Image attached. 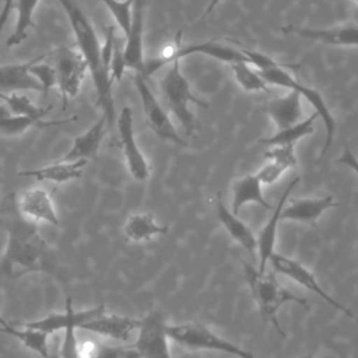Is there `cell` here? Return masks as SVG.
Instances as JSON below:
<instances>
[{
  "label": "cell",
  "mask_w": 358,
  "mask_h": 358,
  "mask_svg": "<svg viewBox=\"0 0 358 358\" xmlns=\"http://www.w3.org/2000/svg\"><path fill=\"white\" fill-rule=\"evenodd\" d=\"M55 268L53 249L41 236L36 224L24 218L15 208V214H10L7 218V242L0 259V275L7 280H18L29 273H50Z\"/></svg>",
  "instance_id": "obj_1"
},
{
  "label": "cell",
  "mask_w": 358,
  "mask_h": 358,
  "mask_svg": "<svg viewBox=\"0 0 358 358\" xmlns=\"http://www.w3.org/2000/svg\"><path fill=\"white\" fill-rule=\"evenodd\" d=\"M59 3L71 25L76 48L87 63L96 95V106L101 109V116L106 120L108 129H112L116 124V110L112 94V77L102 62V43L90 17L76 0H59Z\"/></svg>",
  "instance_id": "obj_2"
},
{
  "label": "cell",
  "mask_w": 358,
  "mask_h": 358,
  "mask_svg": "<svg viewBox=\"0 0 358 358\" xmlns=\"http://www.w3.org/2000/svg\"><path fill=\"white\" fill-rule=\"evenodd\" d=\"M243 275L249 285L252 298L259 308L262 319L266 323H270L275 329V331H278V334L285 338L287 333L282 330L277 317L280 308L288 302H295L308 308V299L298 296L288 291L285 287H282L273 273H268L266 270L262 271L246 262H243Z\"/></svg>",
  "instance_id": "obj_3"
},
{
  "label": "cell",
  "mask_w": 358,
  "mask_h": 358,
  "mask_svg": "<svg viewBox=\"0 0 358 358\" xmlns=\"http://www.w3.org/2000/svg\"><path fill=\"white\" fill-rule=\"evenodd\" d=\"M159 90L171 113L178 119L183 130L193 136L197 129V122L189 105L208 108V103L197 98L190 88L187 78L180 69V60H175L166 66V70L159 81Z\"/></svg>",
  "instance_id": "obj_4"
},
{
  "label": "cell",
  "mask_w": 358,
  "mask_h": 358,
  "mask_svg": "<svg viewBox=\"0 0 358 358\" xmlns=\"http://www.w3.org/2000/svg\"><path fill=\"white\" fill-rule=\"evenodd\" d=\"M45 56L56 71L57 88L62 96V109H66L67 102L76 98L81 90L88 71L87 63L74 46H59L45 52Z\"/></svg>",
  "instance_id": "obj_5"
},
{
  "label": "cell",
  "mask_w": 358,
  "mask_h": 358,
  "mask_svg": "<svg viewBox=\"0 0 358 358\" xmlns=\"http://www.w3.org/2000/svg\"><path fill=\"white\" fill-rule=\"evenodd\" d=\"M168 338L190 350H207L225 352L238 358H256L252 352L215 334L201 323L187 322L179 324H166Z\"/></svg>",
  "instance_id": "obj_6"
},
{
  "label": "cell",
  "mask_w": 358,
  "mask_h": 358,
  "mask_svg": "<svg viewBox=\"0 0 358 358\" xmlns=\"http://www.w3.org/2000/svg\"><path fill=\"white\" fill-rule=\"evenodd\" d=\"M257 71L267 84H274V85H280V87L292 90V91H296L301 94V96L306 98V101L313 106L315 112L322 119L324 131H326L324 144L320 151V157H323L330 150V147L333 144L334 134H336V120H334L333 113L330 112L326 101L323 99L322 94L317 90L298 81L285 67H274V69L257 70Z\"/></svg>",
  "instance_id": "obj_7"
},
{
  "label": "cell",
  "mask_w": 358,
  "mask_h": 358,
  "mask_svg": "<svg viewBox=\"0 0 358 358\" xmlns=\"http://www.w3.org/2000/svg\"><path fill=\"white\" fill-rule=\"evenodd\" d=\"M133 83L140 96L143 113L148 127L164 141H169L180 147H189V143L176 131L169 115L151 91L147 78H144L140 73H134Z\"/></svg>",
  "instance_id": "obj_8"
},
{
  "label": "cell",
  "mask_w": 358,
  "mask_h": 358,
  "mask_svg": "<svg viewBox=\"0 0 358 358\" xmlns=\"http://www.w3.org/2000/svg\"><path fill=\"white\" fill-rule=\"evenodd\" d=\"M116 126L129 173L137 182H145L151 175V168L145 155L143 154L141 148L136 141L133 110L130 106L122 108L119 116H116Z\"/></svg>",
  "instance_id": "obj_9"
},
{
  "label": "cell",
  "mask_w": 358,
  "mask_h": 358,
  "mask_svg": "<svg viewBox=\"0 0 358 358\" xmlns=\"http://www.w3.org/2000/svg\"><path fill=\"white\" fill-rule=\"evenodd\" d=\"M268 264L273 267L274 271L294 280L296 284L302 285L303 288H306L308 291L315 292L316 295H319L322 299H324L330 306H333L334 309L340 310L341 313H344L345 316H348L350 319H352L354 322L358 323V317L352 313V310H350L347 306H344L341 302H338L337 299H334L331 295H329L319 284V281L316 280V277L313 275V273L306 268L303 264H301L299 262L280 255L277 252H274L270 259H268Z\"/></svg>",
  "instance_id": "obj_10"
},
{
  "label": "cell",
  "mask_w": 358,
  "mask_h": 358,
  "mask_svg": "<svg viewBox=\"0 0 358 358\" xmlns=\"http://www.w3.org/2000/svg\"><path fill=\"white\" fill-rule=\"evenodd\" d=\"M168 340L164 316L159 312H151L141 319L133 347L140 358H172Z\"/></svg>",
  "instance_id": "obj_11"
},
{
  "label": "cell",
  "mask_w": 358,
  "mask_h": 358,
  "mask_svg": "<svg viewBox=\"0 0 358 358\" xmlns=\"http://www.w3.org/2000/svg\"><path fill=\"white\" fill-rule=\"evenodd\" d=\"M103 312H105L103 305H98V306H94L91 309H84V310H74L71 299L67 298L64 312L50 313V315H48L42 319L24 322V323H18V324L25 326V327H31V329H35V330H41L46 334H52V333H56L59 330H66L67 327H74L76 330L81 329V326L84 323H87L88 320L96 317L98 315H101Z\"/></svg>",
  "instance_id": "obj_12"
},
{
  "label": "cell",
  "mask_w": 358,
  "mask_h": 358,
  "mask_svg": "<svg viewBox=\"0 0 358 358\" xmlns=\"http://www.w3.org/2000/svg\"><path fill=\"white\" fill-rule=\"evenodd\" d=\"M17 211L31 222L59 225V217L49 192L43 187H29L20 193L15 200Z\"/></svg>",
  "instance_id": "obj_13"
},
{
  "label": "cell",
  "mask_w": 358,
  "mask_h": 358,
  "mask_svg": "<svg viewBox=\"0 0 358 358\" xmlns=\"http://www.w3.org/2000/svg\"><path fill=\"white\" fill-rule=\"evenodd\" d=\"M144 18L145 0H134L131 24L124 36V60L126 67L134 73L143 74L144 70Z\"/></svg>",
  "instance_id": "obj_14"
},
{
  "label": "cell",
  "mask_w": 358,
  "mask_h": 358,
  "mask_svg": "<svg viewBox=\"0 0 358 358\" xmlns=\"http://www.w3.org/2000/svg\"><path fill=\"white\" fill-rule=\"evenodd\" d=\"M141 319H134L130 316L116 315V313H101L96 317L88 320L81 326V330L103 336L116 341H129L131 334L138 330Z\"/></svg>",
  "instance_id": "obj_15"
},
{
  "label": "cell",
  "mask_w": 358,
  "mask_h": 358,
  "mask_svg": "<svg viewBox=\"0 0 358 358\" xmlns=\"http://www.w3.org/2000/svg\"><path fill=\"white\" fill-rule=\"evenodd\" d=\"M285 35H295L305 39L322 42L333 46H358V27H336V28H305L296 25H285L281 28Z\"/></svg>",
  "instance_id": "obj_16"
},
{
  "label": "cell",
  "mask_w": 358,
  "mask_h": 358,
  "mask_svg": "<svg viewBox=\"0 0 358 358\" xmlns=\"http://www.w3.org/2000/svg\"><path fill=\"white\" fill-rule=\"evenodd\" d=\"M299 178H294L285 187V190L282 192L277 206L273 210L271 217L268 218V221L264 224V227L260 229L257 239V255H259V270L264 271L266 266L268 263L270 256L274 253V246H275V241H277V231H278V224L281 221V211L282 207L287 203L288 196L291 194L292 189L298 185Z\"/></svg>",
  "instance_id": "obj_17"
},
{
  "label": "cell",
  "mask_w": 358,
  "mask_h": 358,
  "mask_svg": "<svg viewBox=\"0 0 358 358\" xmlns=\"http://www.w3.org/2000/svg\"><path fill=\"white\" fill-rule=\"evenodd\" d=\"M106 130H108L106 120L101 116L91 127H88L85 131L74 137L70 150L57 161H62V162L78 161V159L95 161L98 158L99 147L106 134Z\"/></svg>",
  "instance_id": "obj_18"
},
{
  "label": "cell",
  "mask_w": 358,
  "mask_h": 358,
  "mask_svg": "<svg viewBox=\"0 0 358 358\" xmlns=\"http://www.w3.org/2000/svg\"><path fill=\"white\" fill-rule=\"evenodd\" d=\"M301 98L299 92L289 90L288 94L274 96L264 105V112L271 117L277 131L305 119Z\"/></svg>",
  "instance_id": "obj_19"
},
{
  "label": "cell",
  "mask_w": 358,
  "mask_h": 358,
  "mask_svg": "<svg viewBox=\"0 0 358 358\" xmlns=\"http://www.w3.org/2000/svg\"><path fill=\"white\" fill-rule=\"evenodd\" d=\"M334 206L336 201L333 196L294 199L289 203H285V206L282 207L281 220L313 224L323 215L324 211Z\"/></svg>",
  "instance_id": "obj_20"
},
{
  "label": "cell",
  "mask_w": 358,
  "mask_h": 358,
  "mask_svg": "<svg viewBox=\"0 0 358 358\" xmlns=\"http://www.w3.org/2000/svg\"><path fill=\"white\" fill-rule=\"evenodd\" d=\"M87 162L88 161L85 159L67 161V162H62L56 159L55 162L39 166V168L20 171L18 176L34 178L39 182H52L56 185H62V183L81 178Z\"/></svg>",
  "instance_id": "obj_21"
},
{
  "label": "cell",
  "mask_w": 358,
  "mask_h": 358,
  "mask_svg": "<svg viewBox=\"0 0 358 358\" xmlns=\"http://www.w3.org/2000/svg\"><path fill=\"white\" fill-rule=\"evenodd\" d=\"M215 215L225 231L231 235L234 241H236L248 253L253 255L257 252V239L252 229L238 218L222 201L221 194L218 193L215 197Z\"/></svg>",
  "instance_id": "obj_22"
},
{
  "label": "cell",
  "mask_w": 358,
  "mask_h": 358,
  "mask_svg": "<svg viewBox=\"0 0 358 358\" xmlns=\"http://www.w3.org/2000/svg\"><path fill=\"white\" fill-rule=\"evenodd\" d=\"M263 185L257 179L255 173H248L242 178H238L232 182L231 192H232V201H231V211L238 215L241 208L248 203H256L266 210H273L271 204L266 200L263 194Z\"/></svg>",
  "instance_id": "obj_23"
},
{
  "label": "cell",
  "mask_w": 358,
  "mask_h": 358,
  "mask_svg": "<svg viewBox=\"0 0 358 358\" xmlns=\"http://www.w3.org/2000/svg\"><path fill=\"white\" fill-rule=\"evenodd\" d=\"M192 55H204L210 56L213 59L234 64L245 62L248 63L246 56L238 49L236 46H229L227 42H220L217 39H210L207 42L200 43H190L186 46H180V49L176 53V60H180L182 57H187ZM249 64V63H248Z\"/></svg>",
  "instance_id": "obj_24"
},
{
  "label": "cell",
  "mask_w": 358,
  "mask_h": 358,
  "mask_svg": "<svg viewBox=\"0 0 358 358\" xmlns=\"http://www.w3.org/2000/svg\"><path fill=\"white\" fill-rule=\"evenodd\" d=\"M77 116H71L63 120H50L46 122L43 120H38L34 117H27V116H17L13 115L8 108L3 103L0 105V137L4 138H14L18 137L21 134H24L25 131H28L32 127H50V126H59V124H66L70 122H76Z\"/></svg>",
  "instance_id": "obj_25"
},
{
  "label": "cell",
  "mask_w": 358,
  "mask_h": 358,
  "mask_svg": "<svg viewBox=\"0 0 358 358\" xmlns=\"http://www.w3.org/2000/svg\"><path fill=\"white\" fill-rule=\"evenodd\" d=\"M32 60L24 63L0 64V92L17 91H39L42 92L38 81L29 74Z\"/></svg>",
  "instance_id": "obj_26"
},
{
  "label": "cell",
  "mask_w": 358,
  "mask_h": 358,
  "mask_svg": "<svg viewBox=\"0 0 358 358\" xmlns=\"http://www.w3.org/2000/svg\"><path fill=\"white\" fill-rule=\"evenodd\" d=\"M166 232L168 225L159 224L152 213H134L127 217L123 225V234L131 242H145Z\"/></svg>",
  "instance_id": "obj_27"
},
{
  "label": "cell",
  "mask_w": 358,
  "mask_h": 358,
  "mask_svg": "<svg viewBox=\"0 0 358 358\" xmlns=\"http://www.w3.org/2000/svg\"><path fill=\"white\" fill-rule=\"evenodd\" d=\"M39 3L41 0H15L14 10L17 13V17H15L14 29L6 42L8 48H15L27 39L28 31L35 27L34 14Z\"/></svg>",
  "instance_id": "obj_28"
},
{
  "label": "cell",
  "mask_w": 358,
  "mask_h": 358,
  "mask_svg": "<svg viewBox=\"0 0 358 358\" xmlns=\"http://www.w3.org/2000/svg\"><path fill=\"white\" fill-rule=\"evenodd\" d=\"M317 117H319V115L316 112H313L309 117H305L301 122H298L287 129L278 130L277 133H274L270 137L260 138L259 143L263 145H281V144H294L295 145V143L298 140H301L302 137L309 136L315 131L313 124Z\"/></svg>",
  "instance_id": "obj_29"
},
{
  "label": "cell",
  "mask_w": 358,
  "mask_h": 358,
  "mask_svg": "<svg viewBox=\"0 0 358 358\" xmlns=\"http://www.w3.org/2000/svg\"><path fill=\"white\" fill-rule=\"evenodd\" d=\"M0 99L13 115L34 117L38 120H43L45 116H48V113L53 109V105L38 106L27 95L18 92H0Z\"/></svg>",
  "instance_id": "obj_30"
},
{
  "label": "cell",
  "mask_w": 358,
  "mask_h": 358,
  "mask_svg": "<svg viewBox=\"0 0 358 358\" xmlns=\"http://www.w3.org/2000/svg\"><path fill=\"white\" fill-rule=\"evenodd\" d=\"M0 331L7 333V334L15 337L28 350L36 352L42 358H48L49 357V351H50L49 343H48L49 334H46V333L41 331V330L25 327V326H22V329H18L15 324H11V323L8 326H6V327H0Z\"/></svg>",
  "instance_id": "obj_31"
},
{
  "label": "cell",
  "mask_w": 358,
  "mask_h": 358,
  "mask_svg": "<svg viewBox=\"0 0 358 358\" xmlns=\"http://www.w3.org/2000/svg\"><path fill=\"white\" fill-rule=\"evenodd\" d=\"M229 66H231L234 77L241 88H243L248 92H257V91L268 92L267 83L263 80V77L259 74V71L256 69L250 67V64L241 62V63H234Z\"/></svg>",
  "instance_id": "obj_32"
},
{
  "label": "cell",
  "mask_w": 358,
  "mask_h": 358,
  "mask_svg": "<svg viewBox=\"0 0 358 358\" xmlns=\"http://www.w3.org/2000/svg\"><path fill=\"white\" fill-rule=\"evenodd\" d=\"M29 74L38 81L43 95H48L52 88L57 87L56 71L53 66L46 60L45 53L32 59V63L29 66Z\"/></svg>",
  "instance_id": "obj_33"
},
{
  "label": "cell",
  "mask_w": 358,
  "mask_h": 358,
  "mask_svg": "<svg viewBox=\"0 0 358 358\" xmlns=\"http://www.w3.org/2000/svg\"><path fill=\"white\" fill-rule=\"evenodd\" d=\"M103 3V6L109 10L112 14L115 22L122 29L123 35L126 36L130 24H131V13H133V4L134 0H99Z\"/></svg>",
  "instance_id": "obj_34"
},
{
  "label": "cell",
  "mask_w": 358,
  "mask_h": 358,
  "mask_svg": "<svg viewBox=\"0 0 358 358\" xmlns=\"http://www.w3.org/2000/svg\"><path fill=\"white\" fill-rule=\"evenodd\" d=\"M263 158L267 161L275 162L285 169L294 168L298 164V158L295 154L294 144H281V145H270L268 150L263 152Z\"/></svg>",
  "instance_id": "obj_35"
},
{
  "label": "cell",
  "mask_w": 358,
  "mask_h": 358,
  "mask_svg": "<svg viewBox=\"0 0 358 358\" xmlns=\"http://www.w3.org/2000/svg\"><path fill=\"white\" fill-rule=\"evenodd\" d=\"M126 60H124V42L122 38L116 36L113 43V53L110 59V77L112 81H120L124 70H126Z\"/></svg>",
  "instance_id": "obj_36"
},
{
  "label": "cell",
  "mask_w": 358,
  "mask_h": 358,
  "mask_svg": "<svg viewBox=\"0 0 358 358\" xmlns=\"http://www.w3.org/2000/svg\"><path fill=\"white\" fill-rule=\"evenodd\" d=\"M94 358H140V354L133 345L98 344Z\"/></svg>",
  "instance_id": "obj_37"
},
{
  "label": "cell",
  "mask_w": 358,
  "mask_h": 358,
  "mask_svg": "<svg viewBox=\"0 0 358 358\" xmlns=\"http://www.w3.org/2000/svg\"><path fill=\"white\" fill-rule=\"evenodd\" d=\"M60 358H80L78 354V340L74 327H67L63 330V337L59 344Z\"/></svg>",
  "instance_id": "obj_38"
},
{
  "label": "cell",
  "mask_w": 358,
  "mask_h": 358,
  "mask_svg": "<svg viewBox=\"0 0 358 358\" xmlns=\"http://www.w3.org/2000/svg\"><path fill=\"white\" fill-rule=\"evenodd\" d=\"M285 171L287 169L282 168L281 165L268 161L263 166H260V169L255 175L257 176V179L260 180L262 185H273V183L278 182V179L282 176V173Z\"/></svg>",
  "instance_id": "obj_39"
},
{
  "label": "cell",
  "mask_w": 358,
  "mask_h": 358,
  "mask_svg": "<svg viewBox=\"0 0 358 358\" xmlns=\"http://www.w3.org/2000/svg\"><path fill=\"white\" fill-rule=\"evenodd\" d=\"M338 164L341 165H345L348 166L351 171H354V173L358 176V158L355 157V154L348 148L345 147L343 154L336 159Z\"/></svg>",
  "instance_id": "obj_40"
},
{
  "label": "cell",
  "mask_w": 358,
  "mask_h": 358,
  "mask_svg": "<svg viewBox=\"0 0 358 358\" xmlns=\"http://www.w3.org/2000/svg\"><path fill=\"white\" fill-rule=\"evenodd\" d=\"M98 344L96 341L94 340H83V341H78V354H80V358H94L95 354H96V350H98Z\"/></svg>",
  "instance_id": "obj_41"
},
{
  "label": "cell",
  "mask_w": 358,
  "mask_h": 358,
  "mask_svg": "<svg viewBox=\"0 0 358 358\" xmlns=\"http://www.w3.org/2000/svg\"><path fill=\"white\" fill-rule=\"evenodd\" d=\"M14 3L15 0H3L1 8H0V39H1V34L4 31V27L8 22V18L11 15V11L14 10Z\"/></svg>",
  "instance_id": "obj_42"
},
{
  "label": "cell",
  "mask_w": 358,
  "mask_h": 358,
  "mask_svg": "<svg viewBox=\"0 0 358 358\" xmlns=\"http://www.w3.org/2000/svg\"><path fill=\"white\" fill-rule=\"evenodd\" d=\"M220 3H221V0H210L208 6L206 7V10H204V13L201 14V17H200V18H206L208 14H211V13L214 11V8H215Z\"/></svg>",
  "instance_id": "obj_43"
},
{
  "label": "cell",
  "mask_w": 358,
  "mask_h": 358,
  "mask_svg": "<svg viewBox=\"0 0 358 358\" xmlns=\"http://www.w3.org/2000/svg\"><path fill=\"white\" fill-rule=\"evenodd\" d=\"M48 358H60V354H59V345H56V348H52L49 351V357Z\"/></svg>",
  "instance_id": "obj_44"
},
{
  "label": "cell",
  "mask_w": 358,
  "mask_h": 358,
  "mask_svg": "<svg viewBox=\"0 0 358 358\" xmlns=\"http://www.w3.org/2000/svg\"><path fill=\"white\" fill-rule=\"evenodd\" d=\"M10 323L1 316V313H0V327H6V326H8Z\"/></svg>",
  "instance_id": "obj_45"
},
{
  "label": "cell",
  "mask_w": 358,
  "mask_h": 358,
  "mask_svg": "<svg viewBox=\"0 0 358 358\" xmlns=\"http://www.w3.org/2000/svg\"><path fill=\"white\" fill-rule=\"evenodd\" d=\"M354 1H355V3H358V0H354Z\"/></svg>",
  "instance_id": "obj_46"
},
{
  "label": "cell",
  "mask_w": 358,
  "mask_h": 358,
  "mask_svg": "<svg viewBox=\"0 0 358 358\" xmlns=\"http://www.w3.org/2000/svg\"><path fill=\"white\" fill-rule=\"evenodd\" d=\"M306 358H308V357H306ZM309 358H310V357H309Z\"/></svg>",
  "instance_id": "obj_47"
}]
</instances>
